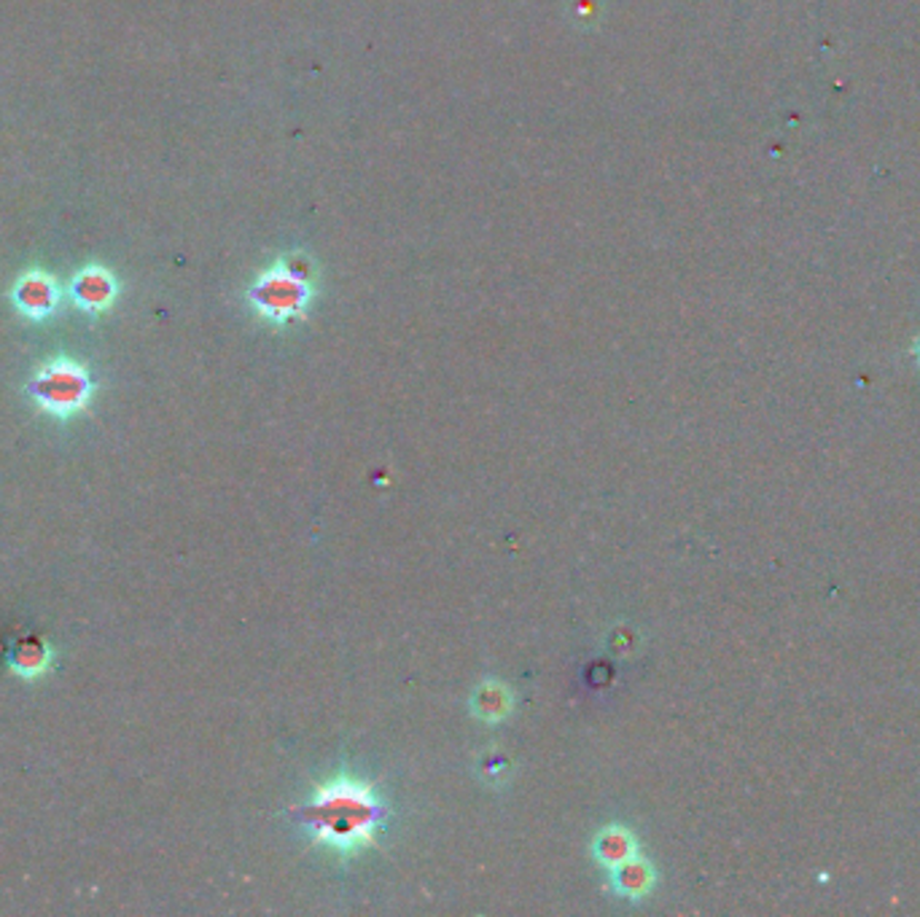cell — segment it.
I'll use <instances>...</instances> for the list:
<instances>
[{
	"instance_id": "cell-1",
	"label": "cell",
	"mask_w": 920,
	"mask_h": 917,
	"mask_svg": "<svg viewBox=\"0 0 920 917\" xmlns=\"http://www.w3.org/2000/svg\"><path fill=\"white\" fill-rule=\"evenodd\" d=\"M297 818L312 845L353 858L374 848L380 834H386L391 810L372 784L340 773L316 786L312 797L297 810Z\"/></svg>"
},
{
	"instance_id": "cell-2",
	"label": "cell",
	"mask_w": 920,
	"mask_h": 917,
	"mask_svg": "<svg viewBox=\"0 0 920 917\" xmlns=\"http://www.w3.org/2000/svg\"><path fill=\"white\" fill-rule=\"evenodd\" d=\"M248 297H251L253 310L270 323H293V320L304 318L312 301L310 269L299 267L297 261H278L256 280Z\"/></svg>"
},
{
	"instance_id": "cell-3",
	"label": "cell",
	"mask_w": 920,
	"mask_h": 917,
	"mask_svg": "<svg viewBox=\"0 0 920 917\" xmlns=\"http://www.w3.org/2000/svg\"><path fill=\"white\" fill-rule=\"evenodd\" d=\"M30 393L43 412L66 420L87 407L92 396V377L81 363L57 358L38 371L36 380L30 382Z\"/></svg>"
},
{
	"instance_id": "cell-4",
	"label": "cell",
	"mask_w": 920,
	"mask_h": 917,
	"mask_svg": "<svg viewBox=\"0 0 920 917\" xmlns=\"http://www.w3.org/2000/svg\"><path fill=\"white\" fill-rule=\"evenodd\" d=\"M117 278L106 267H84L70 280V299L84 312H102L117 299Z\"/></svg>"
},
{
	"instance_id": "cell-5",
	"label": "cell",
	"mask_w": 920,
	"mask_h": 917,
	"mask_svg": "<svg viewBox=\"0 0 920 917\" xmlns=\"http://www.w3.org/2000/svg\"><path fill=\"white\" fill-rule=\"evenodd\" d=\"M57 301H60V288H57V280L51 275L41 272H28L24 278H19L14 286V305L22 316L43 320L49 318L51 312L57 310Z\"/></svg>"
},
{
	"instance_id": "cell-6",
	"label": "cell",
	"mask_w": 920,
	"mask_h": 917,
	"mask_svg": "<svg viewBox=\"0 0 920 917\" xmlns=\"http://www.w3.org/2000/svg\"><path fill=\"white\" fill-rule=\"evenodd\" d=\"M636 856H638V839H636V834H632L630 829H624V826H606V829L598 831L596 839H592V858H596L600 867H606L609 871Z\"/></svg>"
},
{
	"instance_id": "cell-7",
	"label": "cell",
	"mask_w": 920,
	"mask_h": 917,
	"mask_svg": "<svg viewBox=\"0 0 920 917\" xmlns=\"http://www.w3.org/2000/svg\"><path fill=\"white\" fill-rule=\"evenodd\" d=\"M657 883V871L649 861H643L641 856L630 858V861L619 864V867L611 869V888L617 890L622 899L638 901L643 896L651 894Z\"/></svg>"
},
{
	"instance_id": "cell-8",
	"label": "cell",
	"mask_w": 920,
	"mask_h": 917,
	"mask_svg": "<svg viewBox=\"0 0 920 917\" xmlns=\"http://www.w3.org/2000/svg\"><path fill=\"white\" fill-rule=\"evenodd\" d=\"M471 710L479 721L501 724L514 710V695L503 681H482L471 695Z\"/></svg>"
},
{
	"instance_id": "cell-9",
	"label": "cell",
	"mask_w": 920,
	"mask_h": 917,
	"mask_svg": "<svg viewBox=\"0 0 920 917\" xmlns=\"http://www.w3.org/2000/svg\"><path fill=\"white\" fill-rule=\"evenodd\" d=\"M49 662H51L49 646L38 638H28V640H22V644H17L14 654L9 657L11 670L22 678H38L43 670H47Z\"/></svg>"
}]
</instances>
